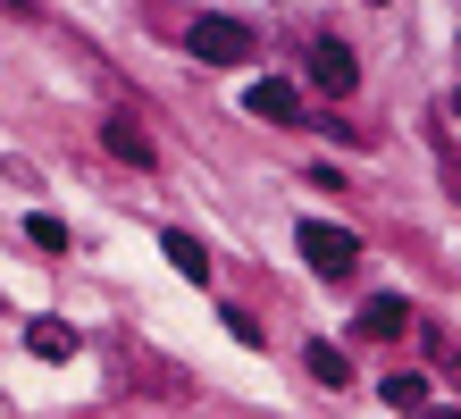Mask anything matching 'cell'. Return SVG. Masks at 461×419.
Wrapping results in <instances>:
<instances>
[{"instance_id": "6da1fadb", "label": "cell", "mask_w": 461, "mask_h": 419, "mask_svg": "<svg viewBox=\"0 0 461 419\" xmlns=\"http://www.w3.org/2000/svg\"><path fill=\"white\" fill-rule=\"evenodd\" d=\"M110 378H118V395H143V403H185V395H194L185 360L134 344V335H118V344H110Z\"/></svg>"}, {"instance_id": "7a4b0ae2", "label": "cell", "mask_w": 461, "mask_h": 419, "mask_svg": "<svg viewBox=\"0 0 461 419\" xmlns=\"http://www.w3.org/2000/svg\"><path fill=\"white\" fill-rule=\"evenodd\" d=\"M185 50H194L202 68H243L252 59V25L243 17H194L185 25Z\"/></svg>"}, {"instance_id": "3957f363", "label": "cell", "mask_w": 461, "mask_h": 419, "mask_svg": "<svg viewBox=\"0 0 461 419\" xmlns=\"http://www.w3.org/2000/svg\"><path fill=\"white\" fill-rule=\"evenodd\" d=\"M303 260H311L319 277H352L361 243H352V227H328V218H303Z\"/></svg>"}, {"instance_id": "277c9868", "label": "cell", "mask_w": 461, "mask_h": 419, "mask_svg": "<svg viewBox=\"0 0 461 419\" xmlns=\"http://www.w3.org/2000/svg\"><path fill=\"white\" fill-rule=\"evenodd\" d=\"M311 84L328 101H352V84H361V59H352V42H311Z\"/></svg>"}, {"instance_id": "5b68a950", "label": "cell", "mask_w": 461, "mask_h": 419, "mask_svg": "<svg viewBox=\"0 0 461 419\" xmlns=\"http://www.w3.org/2000/svg\"><path fill=\"white\" fill-rule=\"evenodd\" d=\"M243 109L268 118V126H303V93H294L285 76H252V84H243Z\"/></svg>"}, {"instance_id": "8992f818", "label": "cell", "mask_w": 461, "mask_h": 419, "mask_svg": "<svg viewBox=\"0 0 461 419\" xmlns=\"http://www.w3.org/2000/svg\"><path fill=\"white\" fill-rule=\"evenodd\" d=\"M352 335H361V344H394V335H411V302H402V294H369L361 319H352Z\"/></svg>"}, {"instance_id": "52a82bcc", "label": "cell", "mask_w": 461, "mask_h": 419, "mask_svg": "<svg viewBox=\"0 0 461 419\" xmlns=\"http://www.w3.org/2000/svg\"><path fill=\"white\" fill-rule=\"evenodd\" d=\"M101 151H110V159H126V168H159V143L126 118V109H110V118H101Z\"/></svg>"}, {"instance_id": "ba28073f", "label": "cell", "mask_w": 461, "mask_h": 419, "mask_svg": "<svg viewBox=\"0 0 461 419\" xmlns=\"http://www.w3.org/2000/svg\"><path fill=\"white\" fill-rule=\"evenodd\" d=\"M25 352H34V360H76V327L68 319H34V327H25Z\"/></svg>"}, {"instance_id": "9c48e42d", "label": "cell", "mask_w": 461, "mask_h": 419, "mask_svg": "<svg viewBox=\"0 0 461 419\" xmlns=\"http://www.w3.org/2000/svg\"><path fill=\"white\" fill-rule=\"evenodd\" d=\"M303 369L319 386H352V360H344V344H328V335H311V344H303Z\"/></svg>"}, {"instance_id": "30bf717a", "label": "cell", "mask_w": 461, "mask_h": 419, "mask_svg": "<svg viewBox=\"0 0 461 419\" xmlns=\"http://www.w3.org/2000/svg\"><path fill=\"white\" fill-rule=\"evenodd\" d=\"M159 251L176 260V277H194V286H210V251H202L194 235H176V227H168V235H159Z\"/></svg>"}, {"instance_id": "8fae6325", "label": "cell", "mask_w": 461, "mask_h": 419, "mask_svg": "<svg viewBox=\"0 0 461 419\" xmlns=\"http://www.w3.org/2000/svg\"><path fill=\"white\" fill-rule=\"evenodd\" d=\"M25 243H34V251H68V227H59V218H25Z\"/></svg>"}, {"instance_id": "7c38bea8", "label": "cell", "mask_w": 461, "mask_h": 419, "mask_svg": "<svg viewBox=\"0 0 461 419\" xmlns=\"http://www.w3.org/2000/svg\"><path fill=\"white\" fill-rule=\"evenodd\" d=\"M377 395H386L394 411H420V403H428V386H420V378H386V386H377Z\"/></svg>"}, {"instance_id": "4fadbf2b", "label": "cell", "mask_w": 461, "mask_h": 419, "mask_svg": "<svg viewBox=\"0 0 461 419\" xmlns=\"http://www.w3.org/2000/svg\"><path fill=\"white\" fill-rule=\"evenodd\" d=\"M319 126H328V143H344V151H369V134L352 126V118H319Z\"/></svg>"}, {"instance_id": "5bb4252c", "label": "cell", "mask_w": 461, "mask_h": 419, "mask_svg": "<svg viewBox=\"0 0 461 419\" xmlns=\"http://www.w3.org/2000/svg\"><path fill=\"white\" fill-rule=\"evenodd\" d=\"M219 319H227V335H235L243 352H260V319H243V311H219Z\"/></svg>"}, {"instance_id": "9a60e30c", "label": "cell", "mask_w": 461, "mask_h": 419, "mask_svg": "<svg viewBox=\"0 0 461 419\" xmlns=\"http://www.w3.org/2000/svg\"><path fill=\"white\" fill-rule=\"evenodd\" d=\"M453 118H461V93H453Z\"/></svg>"}, {"instance_id": "2e32d148", "label": "cell", "mask_w": 461, "mask_h": 419, "mask_svg": "<svg viewBox=\"0 0 461 419\" xmlns=\"http://www.w3.org/2000/svg\"><path fill=\"white\" fill-rule=\"evenodd\" d=\"M453 50H461V42H453Z\"/></svg>"}]
</instances>
